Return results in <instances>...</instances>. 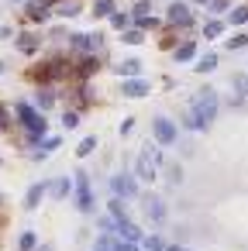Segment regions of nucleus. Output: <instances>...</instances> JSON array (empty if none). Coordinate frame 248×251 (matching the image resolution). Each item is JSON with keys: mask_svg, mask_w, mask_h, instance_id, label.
I'll return each instance as SVG.
<instances>
[{"mask_svg": "<svg viewBox=\"0 0 248 251\" xmlns=\"http://www.w3.org/2000/svg\"><path fill=\"white\" fill-rule=\"evenodd\" d=\"M214 117H217V93L214 90H203V93H196V100H193V107L186 110V127L190 131H203V127H210L214 124Z\"/></svg>", "mask_w": 248, "mask_h": 251, "instance_id": "f257e3e1", "label": "nucleus"}, {"mask_svg": "<svg viewBox=\"0 0 248 251\" xmlns=\"http://www.w3.org/2000/svg\"><path fill=\"white\" fill-rule=\"evenodd\" d=\"M25 14H28V21L42 25V21H49V4H42V0H28V7H25Z\"/></svg>", "mask_w": 248, "mask_h": 251, "instance_id": "9d476101", "label": "nucleus"}, {"mask_svg": "<svg viewBox=\"0 0 248 251\" xmlns=\"http://www.w3.org/2000/svg\"><path fill=\"white\" fill-rule=\"evenodd\" d=\"M121 42H124V45H141L145 35H141V28H124V31H121Z\"/></svg>", "mask_w": 248, "mask_h": 251, "instance_id": "aec40b11", "label": "nucleus"}, {"mask_svg": "<svg viewBox=\"0 0 248 251\" xmlns=\"http://www.w3.org/2000/svg\"><path fill=\"white\" fill-rule=\"evenodd\" d=\"M110 28H114V31L131 28V14H128V11H114V14H110Z\"/></svg>", "mask_w": 248, "mask_h": 251, "instance_id": "f3484780", "label": "nucleus"}, {"mask_svg": "<svg viewBox=\"0 0 248 251\" xmlns=\"http://www.w3.org/2000/svg\"><path fill=\"white\" fill-rule=\"evenodd\" d=\"M203 35H207V38H220V35H224V21H220V18H210V21L203 25Z\"/></svg>", "mask_w": 248, "mask_h": 251, "instance_id": "6ab92c4d", "label": "nucleus"}, {"mask_svg": "<svg viewBox=\"0 0 248 251\" xmlns=\"http://www.w3.org/2000/svg\"><path fill=\"white\" fill-rule=\"evenodd\" d=\"M141 210H145V217H148L152 224H165V203H162V196L145 193V196H141Z\"/></svg>", "mask_w": 248, "mask_h": 251, "instance_id": "423d86ee", "label": "nucleus"}, {"mask_svg": "<svg viewBox=\"0 0 248 251\" xmlns=\"http://www.w3.org/2000/svg\"><path fill=\"white\" fill-rule=\"evenodd\" d=\"M42 4H59V0H42Z\"/></svg>", "mask_w": 248, "mask_h": 251, "instance_id": "c9c22d12", "label": "nucleus"}, {"mask_svg": "<svg viewBox=\"0 0 248 251\" xmlns=\"http://www.w3.org/2000/svg\"><path fill=\"white\" fill-rule=\"evenodd\" d=\"M93 66H97V59H93V55H86V59L80 62V76H93Z\"/></svg>", "mask_w": 248, "mask_h": 251, "instance_id": "cd10ccee", "label": "nucleus"}, {"mask_svg": "<svg viewBox=\"0 0 248 251\" xmlns=\"http://www.w3.org/2000/svg\"><path fill=\"white\" fill-rule=\"evenodd\" d=\"M169 182H183V169H179V165L169 169Z\"/></svg>", "mask_w": 248, "mask_h": 251, "instance_id": "2f4dec72", "label": "nucleus"}, {"mask_svg": "<svg viewBox=\"0 0 248 251\" xmlns=\"http://www.w3.org/2000/svg\"><path fill=\"white\" fill-rule=\"evenodd\" d=\"M76 210H83V213L93 210V193H90V176L86 172H76Z\"/></svg>", "mask_w": 248, "mask_h": 251, "instance_id": "39448f33", "label": "nucleus"}, {"mask_svg": "<svg viewBox=\"0 0 248 251\" xmlns=\"http://www.w3.org/2000/svg\"><path fill=\"white\" fill-rule=\"evenodd\" d=\"M93 251H110V248H104V244H97V248H93Z\"/></svg>", "mask_w": 248, "mask_h": 251, "instance_id": "72a5a7b5", "label": "nucleus"}, {"mask_svg": "<svg viewBox=\"0 0 248 251\" xmlns=\"http://www.w3.org/2000/svg\"><path fill=\"white\" fill-rule=\"evenodd\" d=\"M14 114L21 117V124H25V131H28L31 138H42V134L49 131V124H45V114H38L31 103H14Z\"/></svg>", "mask_w": 248, "mask_h": 251, "instance_id": "f03ea898", "label": "nucleus"}, {"mask_svg": "<svg viewBox=\"0 0 248 251\" xmlns=\"http://www.w3.org/2000/svg\"><path fill=\"white\" fill-rule=\"evenodd\" d=\"M193 4H210V0H193Z\"/></svg>", "mask_w": 248, "mask_h": 251, "instance_id": "f704fd0d", "label": "nucleus"}, {"mask_svg": "<svg viewBox=\"0 0 248 251\" xmlns=\"http://www.w3.org/2000/svg\"><path fill=\"white\" fill-rule=\"evenodd\" d=\"M155 169H159V165H155L152 151L145 148V151L138 155V162H135V179H141V182H152V179H155Z\"/></svg>", "mask_w": 248, "mask_h": 251, "instance_id": "6e6552de", "label": "nucleus"}, {"mask_svg": "<svg viewBox=\"0 0 248 251\" xmlns=\"http://www.w3.org/2000/svg\"><path fill=\"white\" fill-rule=\"evenodd\" d=\"M138 73H141V62L138 59H128V62L117 66V76H138Z\"/></svg>", "mask_w": 248, "mask_h": 251, "instance_id": "4be33fe9", "label": "nucleus"}, {"mask_svg": "<svg viewBox=\"0 0 248 251\" xmlns=\"http://www.w3.org/2000/svg\"><path fill=\"white\" fill-rule=\"evenodd\" d=\"M11 4H21V0H11Z\"/></svg>", "mask_w": 248, "mask_h": 251, "instance_id": "e433bc0d", "label": "nucleus"}, {"mask_svg": "<svg viewBox=\"0 0 248 251\" xmlns=\"http://www.w3.org/2000/svg\"><path fill=\"white\" fill-rule=\"evenodd\" d=\"M152 134H155L159 145H176V141H179V127H176L169 117H155V121H152Z\"/></svg>", "mask_w": 248, "mask_h": 251, "instance_id": "20e7f679", "label": "nucleus"}, {"mask_svg": "<svg viewBox=\"0 0 248 251\" xmlns=\"http://www.w3.org/2000/svg\"><path fill=\"white\" fill-rule=\"evenodd\" d=\"M45 193H49V186H45V182H35V186L28 189V196H25V210H38V203H42Z\"/></svg>", "mask_w": 248, "mask_h": 251, "instance_id": "9b49d317", "label": "nucleus"}, {"mask_svg": "<svg viewBox=\"0 0 248 251\" xmlns=\"http://www.w3.org/2000/svg\"><path fill=\"white\" fill-rule=\"evenodd\" d=\"M62 124H66L69 131H73V127H80V114H73V110H66V114H62Z\"/></svg>", "mask_w": 248, "mask_h": 251, "instance_id": "c756f323", "label": "nucleus"}, {"mask_svg": "<svg viewBox=\"0 0 248 251\" xmlns=\"http://www.w3.org/2000/svg\"><path fill=\"white\" fill-rule=\"evenodd\" d=\"M231 83H234V90H238L241 97H248V76H234Z\"/></svg>", "mask_w": 248, "mask_h": 251, "instance_id": "7c9ffc66", "label": "nucleus"}, {"mask_svg": "<svg viewBox=\"0 0 248 251\" xmlns=\"http://www.w3.org/2000/svg\"><path fill=\"white\" fill-rule=\"evenodd\" d=\"M131 127H135V121H131V117H128V121H121V127H117V131H121V138H124V134H131Z\"/></svg>", "mask_w": 248, "mask_h": 251, "instance_id": "473e14b6", "label": "nucleus"}, {"mask_svg": "<svg viewBox=\"0 0 248 251\" xmlns=\"http://www.w3.org/2000/svg\"><path fill=\"white\" fill-rule=\"evenodd\" d=\"M0 69H4V66H0Z\"/></svg>", "mask_w": 248, "mask_h": 251, "instance_id": "4c0bfd02", "label": "nucleus"}, {"mask_svg": "<svg viewBox=\"0 0 248 251\" xmlns=\"http://www.w3.org/2000/svg\"><path fill=\"white\" fill-rule=\"evenodd\" d=\"M148 93V83L145 79H131V83H124V97H131V100H141Z\"/></svg>", "mask_w": 248, "mask_h": 251, "instance_id": "ddd939ff", "label": "nucleus"}, {"mask_svg": "<svg viewBox=\"0 0 248 251\" xmlns=\"http://www.w3.org/2000/svg\"><path fill=\"white\" fill-rule=\"evenodd\" d=\"M52 103H55V93H52V90H42V93H38V110L45 114Z\"/></svg>", "mask_w": 248, "mask_h": 251, "instance_id": "a878e982", "label": "nucleus"}, {"mask_svg": "<svg viewBox=\"0 0 248 251\" xmlns=\"http://www.w3.org/2000/svg\"><path fill=\"white\" fill-rule=\"evenodd\" d=\"M224 45H227L231 52H238V49H245V45H248V35H231V38H227Z\"/></svg>", "mask_w": 248, "mask_h": 251, "instance_id": "bb28decb", "label": "nucleus"}, {"mask_svg": "<svg viewBox=\"0 0 248 251\" xmlns=\"http://www.w3.org/2000/svg\"><path fill=\"white\" fill-rule=\"evenodd\" d=\"M169 25L190 28V25H193V11H190V4H183V0H172V4H169Z\"/></svg>", "mask_w": 248, "mask_h": 251, "instance_id": "1a4fd4ad", "label": "nucleus"}, {"mask_svg": "<svg viewBox=\"0 0 248 251\" xmlns=\"http://www.w3.org/2000/svg\"><path fill=\"white\" fill-rule=\"evenodd\" d=\"M69 45H73L76 52L97 55V52H100V45H104V38H100V35H83V31H80V35H73V38H69Z\"/></svg>", "mask_w": 248, "mask_h": 251, "instance_id": "0eeeda50", "label": "nucleus"}, {"mask_svg": "<svg viewBox=\"0 0 248 251\" xmlns=\"http://www.w3.org/2000/svg\"><path fill=\"white\" fill-rule=\"evenodd\" d=\"M18 248H21V251H35V248H38L35 230H25V234H21V241H18Z\"/></svg>", "mask_w": 248, "mask_h": 251, "instance_id": "b1692460", "label": "nucleus"}, {"mask_svg": "<svg viewBox=\"0 0 248 251\" xmlns=\"http://www.w3.org/2000/svg\"><path fill=\"white\" fill-rule=\"evenodd\" d=\"M172 59H176V62H190V59H196V42H183V45H176V49H172Z\"/></svg>", "mask_w": 248, "mask_h": 251, "instance_id": "f8f14e48", "label": "nucleus"}, {"mask_svg": "<svg viewBox=\"0 0 248 251\" xmlns=\"http://www.w3.org/2000/svg\"><path fill=\"white\" fill-rule=\"evenodd\" d=\"M93 148H97V134L83 138V141H80V148H76V155H80V158H86V155H93Z\"/></svg>", "mask_w": 248, "mask_h": 251, "instance_id": "5701e85b", "label": "nucleus"}, {"mask_svg": "<svg viewBox=\"0 0 248 251\" xmlns=\"http://www.w3.org/2000/svg\"><path fill=\"white\" fill-rule=\"evenodd\" d=\"M18 49H21L25 55H35V52L42 49V42H38L35 35H21V38H18Z\"/></svg>", "mask_w": 248, "mask_h": 251, "instance_id": "dca6fc26", "label": "nucleus"}, {"mask_svg": "<svg viewBox=\"0 0 248 251\" xmlns=\"http://www.w3.org/2000/svg\"><path fill=\"white\" fill-rule=\"evenodd\" d=\"M55 14H59V18H76V14H80V0H59V4H55Z\"/></svg>", "mask_w": 248, "mask_h": 251, "instance_id": "2eb2a0df", "label": "nucleus"}, {"mask_svg": "<svg viewBox=\"0 0 248 251\" xmlns=\"http://www.w3.org/2000/svg\"><path fill=\"white\" fill-rule=\"evenodd\" d=\"M110 189H114V196H121V200H135V196H138V179H135V172H117V176L110 179Z\"/></svg>", "mask_w": 248, "mask_h": 251, "instance_id": "7ed1b4c3", "label": "nucleus"}, {"mask_svg": "<svg viewBox=\"0 0 248 251\" xmlns=\"http://www.w3.org/2000/svg\"><path fill=\"white\" fill-rule=\"evenodd\" d=\"M210 69H217V52H207L196 59V73H210Z\"/></svg>", "mask_w": 248, "mask_h": 251, "instance_id": "412c9836", "label": "nucleus"}, {"mask_svg": "<svg viewBox=\"0 0 248 251\" xmlns=\"http://www.w3.org/2000/svg\"><path fill=\"white\" fill-rule=\"evenodd\" d=\"M69 189H73V182H69V179H55V182L49 186V196H52V200H66V196H69Z\"/></svg>", "mask_w": 248, "mask_h": 251, "instance_id": "4468645a", "label": "nucleus"}, {"mask_svg": "<svg viewBox=\"0 0 248 251\" xmlns=\"http://www.w3.org/2000/svg\"><path fill=\"white\" fill-rule=\"evenodd\" d=\"M114 11H117L114 0H97V4H93V18H110Z\"/></svg>", "mask_w": 248, "mask_h": 251, "instance_id": "a211bd4d", "label": "nucleus"}, {"mask_svg": "<svg viewBox=\"0 0 248 251\" xmlns=\"http://www.w3.org/2000/svg\"><path fill=\"white\" fill-rule=\"evenodd\" d=\"M227 21H231V25H248V4H245V7H234V11L227 14Z\"/></svg>", "mask_w": 248, "mask_h": 251, "instance_id": "393cba45", "label": "nucleus"}, {"mask_svg": "<svg viewBox=\"0 0 248 251\" xmlns=\"http://www.w3.org/2000/svg\"><path fill=\"white\" fill-rule=\"evenodd\" d=\"M210 14H224V11H231V4H227V0H210Z\"/></svg>", "mask_w": 248, "mask_h": 251, "instance_id": "c85d7f7f", "label": "nucleus"}]
</instances>
